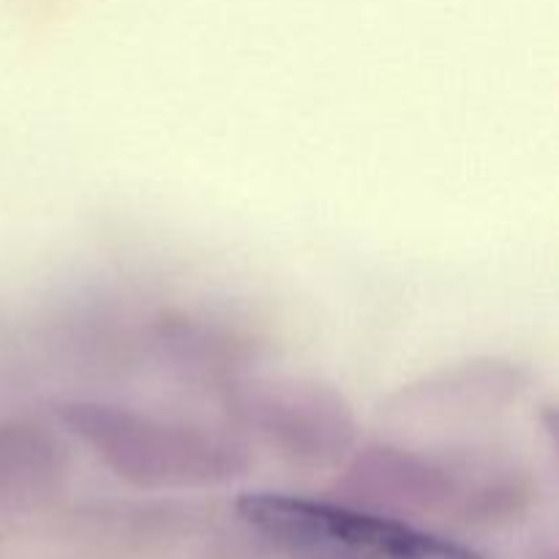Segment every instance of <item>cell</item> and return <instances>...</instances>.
<instances>
[{
	"label": "cell",
	"mask_w": 559,
	"mask_h": 559,
	"mask_svg": "<svg viewBox=\"0 0 559 559\" xmlns=\"http://www.w3.org/2000/svg\"><path fill=\"white\" fill-rule=\"evenodd\" d=\"M238 516L295 559H486L440 535L347 506L251 491Z\"/></svg>",
	"instance_id": "6da1fadb"
},
{
	"label": "cell",
	"mask_w": 559,
	"mask_h": 559,
	"mask_svg": "<svg viewBox=\"0 0 559 559\" xmlns=\"http://www.w3.org/2000/svg\"><path fill=\"white\" fill-rule=\"evenodd\" d=\"M69 424L120 469L147 478L205 473V459H211L207 440L191 429H169L109 407L76 404L69 409Z\"/></svg>",
	"instance_id": "7a4b0ae2"
}]
</instances>
